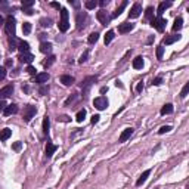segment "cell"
<instances>
[{
	"label": "cell",
	"mask_w": 189,
	"mask_h": 189,
	"mask_svg": "<svg viewBox=\"0 0 189 189\" xmlns=\"http://www.w3.org/2000/svg\"><path fill=\"white\" fill-rule=\"evenodd\" d=\"M96 81H98V75H89V77H86L83 80V83H81V90H83V98L84 99L87 98L89 90H90V87L93 86V83H96Z\"/></svg>",
	"instance_id": "1"
},
{
	"label": "cell",
	"mask_w": 189,
	"mask_h": 189,
	"mask_svg": "<svg viewBox=\"0 0 189 189\" xmlns=\"http://www.w3.org/2000/svg\"><path fill=\"white\" fill-rule=\"evenodd\" d=\"M58 27H59V31H61V33H67L68 28H69V22H68V10L65 9V7H62L61 9V19H59Z\"/></svg>",
	"instance_id": "2"
},
{
	"label": "cell",
	"mask_w": 189,
	"mask_h": 189,
	"mask_svg": "<svg viewBox=\"0 0 189 189\" xmlns=\"http://www.w3.org/2000/svg\"><path fill=\"white\" fill-rule=\"evenodd\" d=\"M15 18L12 16V15H9L6 18V21H5V30H6V33L9 34V37H15V28H16V25H15Z\"/></svg>",
	"instance_id": "3"
},
{
	"label": "cell",
	"mask_w": 189,
	"mask_h": 189,
	"mask_svg": "<svg viewBox=\"0 0 189 189\" xmlns=\"http://www.w3.org/2000/svg\"><path fill=\"white\" fill-rule=\"evenodd\" d=\"M87 21H89L87 12H78V14H77V18H75V22H77V30H78V31H81L83 28L87 25Z\"/></svg>",
	"instance_id": "4"
},
{
	"label": "cell",
	"mask_w": 189,
	"mask_h": 189,
	"mask_svg": "<svg viewBox=\"0 0 189 189\" xmlns=\"http://www.w3.org/2000/svg\"><path fill=\"white\" fill-rule=\"evenodd\" d=\"M166 24H167V21L164 19V18H160V16H157V18H154V19L151 21V25L155 28L157 31H160V33H162V31H164Z\"/></svg>",
	"instance_id": "5"
},
{
	"label": "cell",
	"mask_w": 189,
	"mask_h": 189,
	"mask_svg": "<svg viewBox=\"0 0 189 189\" xmlns=\"http://www.w3.org/2000/svg\"><path fill=\"white\" fill-rule=\"evenodd\" d=\"M37 112V109L36 107L33 105H27V107H24V121H31V118H33L34 115Z\"/></svg>",
	"instance_id": "6"
},
{
	"label": "cell",
	"mask_w": 189,
	"mask_h": 189,
	"mask_svg": "<svg viewBox=\"0 0 189 189\" xmlns=\"http://www.w3.org/2000/svg\"><path fill=\"white\" fill-rule=\"evenodd\" d=\"M96 18L99 19V22H101L102 25H107V24H109V21L112 19V16L107 14V10H105V9H101V10L96 14Z\"/></svg>",
	"instance_id": "7"
},
{
	"label": "cell",
	"mask_w": 189,
	"mask_h": 189,
	"mask_svg": "<svg viewBox=\"0 0 189 189\" xmlns=\"http://www.w3.org/2000/svg\"><path fill=\"white\" fill-rule=\"evenodd\" d=\"M93 105H94V108L96 109L102 111V109H105L107 107H108V101H107L105 96H98V98H94Z\"/></svg>",
	"instance_id": "8"
},
{
	"label": "cell",
	"mask_w": 189,
	"mask_h": 189,
	"mask_svg": "<svg viewBox=\"0 0 189 189\" xmlns=\"http://www.w3.org/2000/svg\"><path fill=\"white\" fill-rule=\"evenodd\" d=\"M133 28H135V24H132V22H123V24H120V25H118V33H120V34L130 33Z\"/></svg>",
	"instance_id": "9"
},
{
	"label": "cell",
	"mask_w": 189,
	"mask_h": 189,
	"mask_svg": "<svg viewBox=\"0 0 189 189\" xmlns=\"http://www.w3.org/2000/svg\"><path fill=\"white\" fill-rule=\"evenodd\" d=\"M142 12V5L141 3H135L132 9H130V12H128V18H137Z\"/></svg>",
	"instance_id": "10"
},
{
	"label": "cell",
	"mask_w": 189,
	"mask_h": 189,
	"mask_svg": "<svg viewBox=\"0 0 189 189\" xmlns=\"http://www.w3.org/2000/svg\"><path fill=\"white\" fill-rule=\"evenodd\" d=\"M133 132H135V130H133L132 127L124 128V130H123V133L120 135V137H118V142H121L123 143V142H126L127 139H130V136L133 135Z\"/></svg>",
	"instance_id": "11"
},
{
	"label": "cell",
	"mask_w": 189,
	"mask_h": 189,
	"mask_svg": "<svg viewBox=\"0 0 189 189\" xmlns=\"http://www.w3.org/2000/svg\"><path fill=\"white\" fill-rule=\"evenodd\" d=\"M18 105H15V103H10V105H7L6 108L3 109V115L7 117V115H12V114H16L18 112Z\"/></svg>",
	"instance_id": "12"
},
{
	"label": "cell",
	"mask_w": 189,
	"mask_h": 189,
	"mask_svg": "<svg viewBox=\"0 0 189 189\" xmlns=\"http://www.w3.org/2000/svg\"><path fill=\"white\" fill-rule=\"evenodd\" d=\"M12 93H14V84L5 86V87L0 90V96H2V99H5V98H7V96H10Z\"/></svg>",
	"instance_id": "13"
},
{
	"label": "cell",
	"mask_w": 189,
	"mask_h": 189,
	"mask_svg": "<svg viewBox=\"0 0 189 189\" xmlns=\"http://www.w3.org/2000/svg\"><path fill=\"white\" fill-rule=\"evenodd\" d=\"M49 78H50V75L47 74V73H40V74L36 75V83L37 84H44V83L49 81Z\"/></svg>",
	"instance_id": "14"
},
{
	"label": "cell",
	"mask_w": 189,
	"mask_h": 189,
	"mask_svg": "<svg viewBox=\"0 0 189 189\" xmlns=\"http://www.w3.org/2000/svg\"><path fill=\"white\" fill-rule=\"evenodd\" d=\"M56 149H58V146H56V145H53L50 141H47V145H46V157H47V158H50V157L53 155Z\"/></svg>",
	"instance_id": "15"
},
{
	"label": "cell",
	"mask_w": 189,
	"mask_h": 189,
	"mask_svg": "<svg viewBox=\"0 0 189 189\" xmlns=\"http://www.w3.org/2000/svg\"><path fill=\"white\" fill-rule=\"evenodd\" d=\"M170 6H171V3H170V2H161V3H160V6H158V10H157V16H160V18H161V15L164 14V10H166V9H169Z\"/></svg>",
	"instance_id": "16"
},
{
	"label": "cell",
	"mask_w": 189,
	"mask_h": 189,
	"mask_svg": "<svg viewBox=\"0 0 189 189\" xmlns=\"http://www.w3.org/2000/svg\"><path fill=\"white\" fill-rule=\"evenodd\" d=\"M74 81H75V78L73 77V75H68V74L61 75V83L62 84H65V86H71Z\"/></svg>",
	"instance_id": "17"
},
{
	"label": "cell",
	"mask_w": 189,
	"mask_h": 189,
	"mask_svg": "<svg viewBox=\"0 0 189 189\" xmlns=\"http://www.w3.org/2000/svg\"><path fill=\"white\" fill-rule=\"evenodd\" d=\"M151 174V170H145L143 173L141 174V177L137 179V182H136V186H142L143 183L146 182V179H148V176Z\"/></svg>",
	"instance_id": "18"
},
{
	"label": "cell",
	"mask_w": 189,
	"mask_h": 189,
	"mask_svg": "<svg viewBox=\"0 0 189 189\" xmlns=\"http://www.w3.org/2000/svg\"><path fill=\"white\" fill-rule=\"evenodd\" d=\"M18 49H19L21 53H30V44H28L27 41L21 40L19 44H18Z\"/></svg>",
	"instance_id": "19"
},
{
	"label": "cell",
	"mask_w": 189,
	"mask_h": 189,
	"mask_svg": "<svg viewBox=\"0 0 189 189\" xmlns=\"http://www.w3.org/2000/svg\"><path fill=\"white\" fill-rule=\"evenodd\" d=\"M18 59H19V62H27V64H31V62H33V59H34V56L31 53H21Z\"/></svg>",
	"instance_id": "20"
},
{
	"label": "cell",
	"mask_w": 189,
	"mask_h": 189,
	"mask_svg": "<svg viewBox=\"0 0 189 189\" xmlns=\"http://www.w3.org/2000/svg\"><path fill=\"white\" fill-rule=\"evenodd\" d=\"M180 34H174V36H169V37H166L164 39V44H173L174 41H177V40H180Z\"/></svg>",
	"instance_id": "21"
},
{
	"label": "cell",
	"mask_w": 189,
	"mask_h": 189,
	"mask_svg": "<svg viewBox=\"0 0 189 189\" xmlns=\"http://www.w3.org/2000/svg\"><path fill=\"white\" fill-rule=\"evenodd\" d=\"M127 6V0H124V2H123L121 5H120V6L117 7V9H115V12L112 15H111V16H112V18H117V16H120V15H121V12L123 10H124V7Z\"/></svg>",
	"instance_id": "22"
},
{
	"label": "cell",
	"mask_w": 189,
	"mask_h": 189,
	"mask_svg": "<svg viewBox=\"0 0 189 189\" xmlns=\"http://www.w3.org/2000/svg\"><path fill=\"white\" fill-rule=\"evenodd\" d=\"M142 67H143V58L142 56H136L133 59V68L135 69H141Z\"/></svg>",
	"instance_id": "23"
},
{
	"label": "cell",
	"mask_w": 189,
	"mask_h": 189,
	"mask_svg": "<svg viewBox=\"0 0 189 189\" xmlns=\"http://www.w3.org/2000/svg\"><path fill=\"white\" fill-rule=\"evenodd\" d=\"M160 112H161V115L171 114V112H173V105H171V103H166V105L161 108V111H160Z\"/></svg>",
	"instance_id": "24"
},
{
	"label": "cell",
	"mask_w": 189,
	"mask_h": 189,
	"mask_svg": "<svg viewBox=\"0 0 189 189\" xmlns=\"http://www.w3.org/2000/svg\"><path fill=\"white\" fill-rule=\"evenodd\" d=\"M52 50V43H49V41H43L40 44V52L43 53H47V52H50Z\"/></svg>",
	"instance_id": "25"
},
{
	"label": "cell",
	"mask_w": 189,
	"mask_h": 189,
	"mask_svg": "<svg viewBox=\"0 0 189 189\" xmlns=\"http://www.w3.org/2000/svg\"><path fill=\"white\" fill-rule=\"evenodd\" d=\"M182 27H183V18L182 16H177L174 21V24H173V30H174V31H179Z\"/></svg>",
	"instance_id": "26"
},
{
	"label": "cell",
	"mask_w": 189,
	"mask_h": 189,
	"mask_svg": "<svg viewBox=\"0 0 189 189\" xmlns=\"http://www.w3.org/2000/svg\"><path fill=\"white\" fill-rule=\"evenodd\" d=\"M10 135H12V130H10V128H3V130H2V141L5 142V141H7V139H9V137H10Z\"/></svg>",
	"instance_id": "27"
},
{
	"label": "cell",
	"mask_w": 189,
	"mask_h": 189,
	"mask_svg": "<svg viewBox=\"0 0 189 189\" xmlns=\"http://www.w3.org/2000/svg\"><path fill=\"white\" fill-rule=\"evenodd\" d=\"M49 127H50V120H49V117H44L43 118V133L47 135V132H49Z\"/></svg>",
	"instance_id": "28"
},
{
	"label": "cell",
	"mask_w": 189,
	"mask_h": 189,
	"mask_svg": "<svg viewBox=\"0 0 189 189\" xmlns=\"http://www.w3.org/2000/svg\"><path fill=\"white\" fill-rule=\"evenodd\" d=\"M114 37H115V33L112 31V30H109L108 33L105 34V44H109L111 41L114 40Z\"/></svg>",
	"instance_id": "29"
},
{
	"label": "cell",
	"mask_w": 189,
	"mask_h": 189,
	"mask_svg": "<svg viewBox=\"0 0 189 189\" xmlns=\"http://www.w3.org/2000/svg\"><path fill=\"white\" fill-rule=\"evenodd\" d=\"M84 118H86V109H80V111L77 112V115H75V120L78 123H83Z\"/></svg>",
	"instance_id": "30"
},
{
	"label": "cell",
	"mask_w": 189,
	"mask_h": 189,
	"mask_svg": "<svg viewBox=\"0 0 189 189\" xmlns=\"http://www.w3.org/2000/svg\"><path fill=\"white\" fill-rule=\"evenodd\" d=\"M98 40H99V33H92L90 36H89V39H87V41L90 43V44H94Z\"/></svg>",
	"instance_id": "31"
},
{
	"label": "cell",
	"mask_w": 189,
	"mask_h": 189,
	"mask_svg": "<svg viewBox=\"0 0 189 189\" xmlns=\"http://www.w3.org/2000/svg\"><path fill=\"white\" fill-rule=\"evenodd\" d=\"M33 6H34V0H27V2L22 0V9L24 10H30Z\"/></svg>",
	"instance_id": "32"
},
{
	"label": "cell",
	"mask_w": 189,
	"mask_h": 189,
	"mask_svg": "<svg viewBox=\"0 0 189 189\" xmlns=\"http://www.w3.org/2000/svg\"><path fill=\"white\" fill-rule=\"evenodd\" d=\"M98 5H99V3H98L96 0H87V2L84 3V6H86V9H89V10H90V9H94V7L98 6Z\"/></svg>",
	"instance_id": "33"
},
{
	"label": "cell",
	"mask_w": 189,
	"mask_h": 189,
	"mask_svg": "<svg viewBox=\"0 0 189 189\" xmlns=\"http://www.w3.org/2000/svg\"><path fill=\"white\" fill-rule=\"evenodd\" d=\"M22 33L25 34V36L31 33V24H30V22H24V24H22Z\"/></svg>",
	"instance_id": "34"
},
{
	"label": "cell",
	"mask_w": 189,
	"mask_h": 189,
	"mask_svg": "<svg viewBox=\"0 0 189 189\" xmlns=\"http://www.w3.org/2000/svg\"><path fill=\"white\" fill-rule=\"evenodd\" d=\"M9 49H10V50L18 49V47H16V37H9Z\"/></svg>",
	"instance_id": "35"
},
{
	"label": "cell",
	"mask_w": 189,
	"mask_h": 189,
	"mask_svg": "<svg viewBox=\"0 0 189 189\" xmlns=\"http://www.w3.org/2000/svg\"><path fill=\"white\" fill-rule=\"evenodd\" d=\"M40 24H41V27H50L52 25V19L50 18H43V19H40Z\"/></svg>",
	"instance_id": "36"
},
{
	"label": "cell",
	"mask_w": 189,
	"mask_h": 189,
	"mask_svg": "<svg viewBox=\"0 0 189 189\" xmlns=\"http://www.w3.org/2000/svg\"><path fill=\"white\" fill-rule=\"evenodd\" d=\"M145 15H146V18H148V19H154V18H152V15H154V7L152 6H149V7H146V12H145Z\"/></svg>",
	"instance_id": "37"
},
{
	"label": "cell",
	"mask_w": 189,
	"mask_h": 189,
	"mask_svg": "<svg viewBox=\"0 0 189 189\" xmlns=\"http://www.w3.org/2000/svg\"><path fill=\"white\" fill-rule=\"evenodd\" d=\"M188 93H189V81L186 83V84H185V86H183L182 90H180V98H185V96H186Z\"/></svg>",
	"instance_id": "38"
},
{
	"label": "cell",
	"mask_w": 189,
	"mask_h": 189,
	"mask_svg": "<svg viewBox=\"0 0 189 189\" xmlns=\"http://www.w3.org/2000/svg\"><path fill=\"white\" fill-rule=\"evenodd\" d=\"M55 59H56V58H55L53 55H52V56H49V58H47V61L44 62V68L52 67V64H53V62H55Z\"/></svg>",
	"instance_id": "39"
},
{
	"label": "cell",
	"mask_w": 189,
	"mask_h": 189,
	"mask_svg": "<svg viewBox=\"0 0 189 189\" xmlns=\"http://www.w3.org/2000/svg\"><path fill=\"white\" fill-rule=\"evenodd\" d=\"M87 58H89V50H84V53L80 56V59H78V62L80 64H84V62L87 61Z\"/></svg>",
	"instance_id": "40"
},
{
	"label": "cell",
	"mask_w": 189,
	"mask_h": 189,
	"mask_svg": "<svg viewBox=\"0 0 189 189\" xmlns=\"http://www.w3.org/2000/svg\"><path fill=\"white\" fill-rule=\"evenodd\" d=\"M162 55H164V47L158 46L157 47V58H158V59H162Z\"/></svg>",
	"instance_id": "41"
},
{
	"label": "cell",
	"mask_w": 189,
	"mask_h": 189,
	"mask_svg": "<svg viewBox=\"0 0 189 189\" xmlns=\"http://www.w3.org/2000/svg\"><path fill=\"white\" fill-rule=\"evenodd\" d=\"M170 130H171V126H162V127L158 130V133H160V135H164V133H167Z\"/></svg>",
	"instance_id": "42"
},
{
	"label": "cell",
	"mask_w": 189,
	"mask_h": 189,
	"mask_svg": "<svg viewBox=\"0 0 189 189\" xmlns=\"http://www.w3.org/2000/svg\"><path fill=\"white\" fill-rule=\"evenodd\" d=\"M75 99H77V94H71V96H69V98H68L67 101H65V105H69V103H73V102L75 101Z\"/></svg>",
	"instance_id": "43"
},
{
	"label": "cell",
	"mask_w": 189,
	"mask_h": 189,
	"mask_svg": "<svg viewBox=\"0 0 189 189\" xmlns=\"http://www.w3.org/2000/svg\"><path fill=\"white\" fill-rule=\"evenodd\" d=\"M161 83H162V78H161V77H155V78L152 80V84H154V86H160Z\"/></svg>",
	"instance_id": "44"
},
{
	"label": "cell",
	"mask_w": 189,
	"mask_h": 189,
	"mask_svg": "<svg viewBox=\"0 0 189 189\" xmlns=\"http://www.w3.org/2000/svg\"><path fill=\"white\" fill-rule=\"evenodd\" d=\"M142 90H143V81H139V83H137V87H136V92L141 93Z\"/></svg>",
	"instance_id": "45"
},
{
	"label": "cell",
	"mask_w": 189,
	"mask_h": 189,
	"mask_svg": "<svg viewBox=\"0 0 189 189\" xmlns=\"http://www.w3.org/2000/svg\"><path fill=\"white\" fill-rule=\"evenodd\" d=\"M0 71H2V74H0V80H5V77H6V68L3 67Z\"/></svg>",
	"instance_id": "46"
},
{
	"label": "cell",
	"mask_w": 189,
	"mask_h": 189,
	"mask_svg": "<svg viewBox=\"0 0 189 189\" xmlns=\"http://www.w3.org/2000/svg\"><path fill=\"white\" fill-rule=\"evenodd\" d=\"M27 71H28V74H31V75H34V74H36V68H34V67H31V65H30V67L27 68Z\"/></svg>",
	"instance_id": "47"
},
{
	"label": "cell",
	"mask_w": 189,
	"mask_h": 189,
	"mask_svg": "<svg viewBox=\"0 0 189 189\" xmlns=\"http://www.w3.org/2000/svg\"><path fill=\"white\" fill-rule=\"evenodd\" d=\"M99 118H101L99 115H93V117H92V124H96V123L99 121Z\"/></svg>",
	"instance_id": "48"
},
{
	"label": "cell",
	"mask_w": 189,
	"mask_h": 189,
	"mask_svg": "<svg viewBox=\"0 0 189 189\" xmlns=\"http://www.w3.org/2000/svg\"><path fill=\"white\" fill-rule=\"evenodd\" d=\"M21 145H22L21 142H16V143H14V149H15V151H19V149H21Z\"/></svg>",
	"instance_id": "49"
},
{
	"label": "cell",
	"mask_w": 189,
	"mask_h": 189,
	"mask_svg": "<svg viewBox=\"0 0 189 189\" xmlns=\"http://www.w3.org/2000/svg\"><path fill=\"white\" fill-rule=\"evenodd\" d=\"M50 6L55 7V9H62V7L59 6V3H56V2H52V3H50Z\"/></svg>",
	"instance_id": "50"
},
{
	"label": "cell",
	"mask_w": 189,
	"mask_h": 189,
	"mask_svg": "<svg viewBox=\"0 0 189 189\" xmlns=\"http://www.w3.org/2000/svg\"><path fill=\"white\" fill-rule=\"evenodd\" d=\"M107 5H108V0H101V2H99V6L101 7H105Z\"/></svg>",
	"instance_id": "51"
},
{
	"label": "cell",
	"mask_w": 189,
	"mask_h": 189,
	"mask_svg": "<svg viewBox=\"0 0 189 189\" xmlns=\"http://www.w3.org/2000/svg\"><path fill=\"white\" fill-rule=\"evenodd\" d=\"M49 92V87H41L40 89V94H46Z\"/></svg>",
	"instance_id": "52"
},
{
	"label": "cell",
	"mask_w": 189,
	"mask_h": 189,
	"mask_svg": "<svg viewBox=\"0 0 189 189\" xmlns=\"http://www.w3.org/2000/svg\"><path fill=\"white\" fill-rule=\"evenodd\" d=\"M69 3H73V6H74V7H78V6H80V3H78V2H71V0H69Z\"/></svg>",
	"instance_id": "53"
},
{
	"label": "cell",
	"mask_w": 189,
	"mask_h": 189,
	"mask_svg": "<svg viewBox=\"0 0 189 189\" xmlns=\"http://www.w3.org/2000/svg\"><path fill=\"white\" fill-rule=\"evenodd\" d=\"M58 120H62V121H69V120H68V117H61V118H58Z\"/></svg>",
	"instance_id": "54"
},
{
	"label": "cell",
	"mask_w": 189,
	"mask_h": 189,
	"mask_svg": "<svg viewBox=\"0 0 189 189\" xmlns=\"http://www.w3.org/2000/svg\"><path fill=\"white\" fill-rule=\"evenodd\" d=\"M24 12H25L27 15H33V9H30V10H24Z\"/></svg>",
	"instance_id": "55"
},
{
	"label": "cell",
	"mask_w": 189,
	"mask_h": 189,
	"mask_svg": "<svg viewBox=\"0 0 189 189\" xmlns=\"http://www.w3.org/2000/svg\"><path fill=\"white\" fill-rule=\"evenodd\" d=\"M115 84H117V87H118V86H120V87H123V86H121V81H120V80L115 81Z\"/></svg>",
	"instance_id": "56"
},
{
	"label": "cell",
	"mask_w": 189,
	"mask_h": 189,
	"mask_svg": "<svg viewBox=\"0 0 189 189\" xmlns=\"http://www.w3.org/2000/svg\"><path fill=\"white\" fill-rule=\"evenodd\" d=\"M22 90H25V92H28L30 89H28V86H22Z\"/></svg>",
	"instance_id": "57"
},
{
	"label": "cell",
	"mask_w": 189,
	"mask_h": 189,
	"mask_svg": "<svg viewBox=\"0 0 189 189\" xmlns=\"http://www.w3.org/2000/svg\"><path fill=\"white\" fill-rule=\"evenodd\" d=\"M188 189H189V183H188Z\"/></svg>",
	"instance_id": "58"
}]
</instances>
